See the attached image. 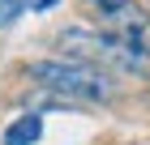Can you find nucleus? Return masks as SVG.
<instances>
[{
  "label": "nucleus",
  "mask_w": 150,
  "mask_h": 145,
  "mask_svg": "<svg viewBox=\"0 0 150 145\" xmlns=\"http://www.w3.org/2000/svg\"><path fill=\"white\" fill-rule=\"evenodd\" d=\"M43 137V115L30 111V115H17V120L4 128V145H35Z\"/></svg>",
  "instance_id": "4"
},
{
  "label": "nucleus",
  "mask_w": 150,
  "mask_h": 145,
  "mask_svg": "<svg viewBox=\"0 0 150 145\" xmlns=\"http://www.w3.org/2000/svg\"><path fill=\"white\" fill-rule=\"evenodd\" d=\"M60 0H35V13H47V9H56Z\"/></svg>",
  "instance_id": "7"
},
{
  "label": "nucleus",
  "mask_w": 150,
  "mask_h": 145,
  "mask_svg": "<svg viewBox=\"0 0 150 145\" xmlns=\"http://www.w3.org/2000/svg\"><path fill=\"white\" fill-rule=\"evenodd\" d=\"M56 47L73 60H86L94 68H107V73H133V77H150V60L142 51L116 39L112 30H90V26H64L56 34Z\"/></svg>",
  "instance_id": "2"
},
{
  "label": "nucleus",
  "mask_w": 150,
  "mask_h": 145,
  "mask_svg": "<svg viewBox=\"0 0 150 145\" xmlns=\"http://www.w3.org/2000/svg\"><path fill=\"white\" fill-rule=\"evenodd\" d=\"M26 77L43 90H56L64 98H73L77 107L86 102H112L116 98V77L107 68H94L86 60H73V56H52V60H35L26 68Z\"/></svg>",
  "instance_id": "1"
},
{
  "label": "nucleus",
  "mask_w": 150,
  "mask_h": 145,
  "mask_svg": "<svg viewBox=\"0 0 150 145\" xmlns=\"http://www.w3.org/2000/svg\"><path fill=\"white\" fill-rule=\"evenodd\" d=\"M81 4H86V9H90L94 17H99V22H107V17H112L116 9H125L129 0H81Z\"/></svg>",
  "instance_id": "6"
},
{
  "label": "nucleus",
  "mask_w": 150,
  "mask_h": 145,
  "mask_svg": "<svg viewBox=\"0 0 150 145\" xmlns=\"http://www.w3.org/2000/svg\"><path fill=\"white\" fill-rule=\"evenodd\" d=\"M26 9H35V0H0V30H9Z\"/></svg>",
  "instance_id": "5"
},
{
  "label": "nucleus",
  "mask_w": 150,
  "mask_h": 145,
  "mask_svg": "<svg viewBox=\"0 0 150 145\" xmlns=\"http://www.w3.org/2000/svg\"><path fill=\"white\" fill-rule=\"evenodd\" d=\"M103 30H112L116 39H125L133 51H142V56L150 60V13H142L133 0H129L125 9H116L112 17L103 22Z\"/></svg>",
  "instance_id": "3"
}]
</instances>
